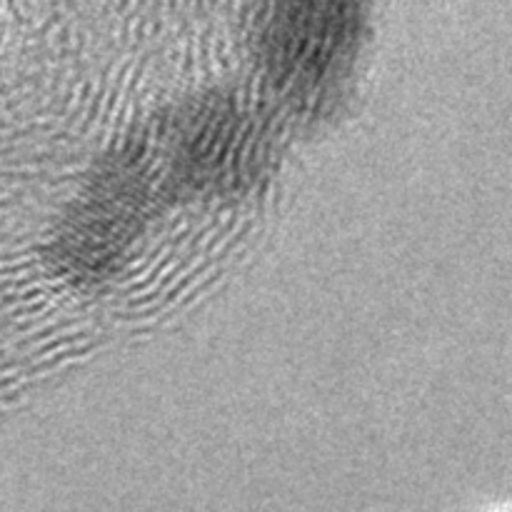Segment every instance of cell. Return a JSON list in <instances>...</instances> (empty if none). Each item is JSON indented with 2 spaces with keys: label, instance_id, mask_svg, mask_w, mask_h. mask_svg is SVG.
<instances>
[{
  "label": "cell",
  "instance_id": "obj_1",
  "mask_svg": "<svg viewBox=\"0 0 512 512\" xmlns=\"http://www.w3.org/2000/svg\"><path fill=\"white\" fill-rule=\"evenodd\" d=\"M363 25L365 0H273L265 58L293 98L318 100L353 63Z\"/></svg>",
  "mask_w": 512,
  "mask_h": 512
}]
</instances>
